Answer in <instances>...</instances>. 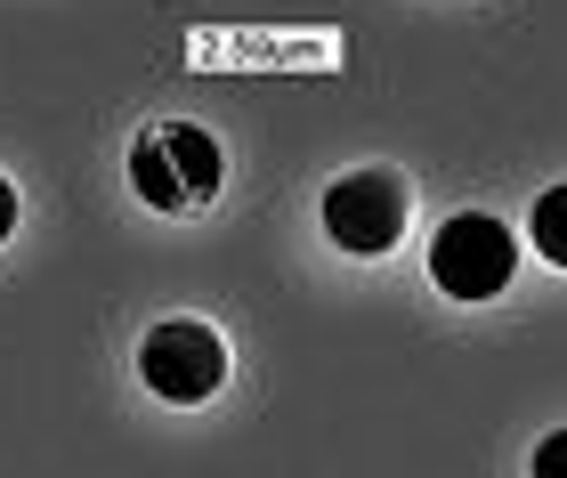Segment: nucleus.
<instances>
[{
  "mask_svg": "<svg viewBox=\"0 0 567 478\" xmlns=\"http://www.w3.org/2000/svg\"><path fill=\"white\" fill-rule=\"evenodd\" d=\"M227 179V155L219 138L203 131V122H154V131H138L131 146V195L146 211H203Z\"/></svg>",
  "mask_w": 567,
  "mask_h": 478,
  "instance_id": "f257e3e1",
  "label": "nucleus"
},
{
  "mask_svg": "<svg viewBox=\"0 0 567 478\" xmlns=\"http://www.w3.org/2000/svg\"><path fill=\"white\" fill-rule=\"evenodd\" d=\"M511 276H519V236L495 211H454L430 236V284L446 300H471V309L478 300H503Z\"/></svg>",
  "mask_w": 567,
  "mask_h": 478,
  "instance_id": "f03ea898",
  "label": "nucleus"
},
{
  "mask_svg": "<svg viewBox=\"0 0 567 478\" xmlns=\"http://www.w3.org/2000/svg\"><path fill=\"white\" fill-rule=\"evenodd\" d=\"M138 382L154 397H171V406H203V397H219V382H227V341L203 316H163V324H146V341H138Z\"/></svg>",
  "mask_w": 567,
  "mask_h": 478,
  "instance_id": "7ed1b4c3",
  "label": "nucleus"
},
{
  "mask_svg": "<svg viewBox=\"0 0 567 478\" xmlns=\"http://www.w3.org/2000/svg\"><path fill=\"white\" fill-rule=\"evenodd\" d=\"M405 211H414V195H405V179H398L390 163H365V170H349V179L324 187V236L341 243V251H357V260L398 251Z\"/></svg>",
  "mask_w": 567,
  "mask_h": 478,
  "instance_id": "20e7f679",
  "label": "nucleus"
},
{
  "mask_svg": "<svg viewBox=\"0 0 567 478\" xmlns=\"http://www.w3.org/2000/svg\"><path fill=\"white\" fill-rule=\"evenodd\" d=\"M527 243L544 251L551 268H567V179L535 195V211H527Z\"/></svg>",
  "mask_w": 567,
  "mask_h": 478,
  "instance_id": "39448f33",
  "label": "nucleus"
},
{
  "mask_svg": "<svg viewBox=\"0 0 567 478\" xmlns=\"http://www.w3.org/2000/svg\"><path fill=\"white\" fill-rule=\"evenodd\" d=\"M527 478H567V430H551L544 446H535V463H527Z\"/></svg>",
  "mask_w": 567,
  "mask_h": 478,
  "instance_id": "423d86ee",
  "label": "nucleus"
},
{
  "mask_svg": "<svg viewBox=\"0 0 567 478\" xmlns=\"http://www.w3.org/2000/svg\"><path fill=\"white\" fill-rule=\"evenodd\" d=\"M17 236V187H9V170H0V243Z\"/></svg>",
  "mask_w": 567,
  "mask_h": 478,
  "instance_id": "0eeeda50",
  "label": "nucleus"
}]
</instances>
